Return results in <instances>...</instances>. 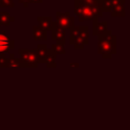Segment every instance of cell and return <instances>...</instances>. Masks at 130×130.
<instances>
[{"label":"cell","instance_id":"4fadbf2b","mask_svg":"<svg viewBox=\"0 0 130 130\" xmlns=\"http://www.w3.org/2000/svg\"><path fill=\"white\" fill-rule=\"evenodd\" d=\"M15 20V17L12 16L7 11H0V26H9L11 22Z\"/></svg>","mask_w":130,"mask_h":130},{"label":"cell","instance_id":"8992f818","mask_svg":"<svg viewBox=\"0 0 130 130\" xmlns=\"http://www.w3.org/2000/svg\"><path fill=\"white\" fill-rule=\"evenodd\" d=\"M14 48H15L14 40L10 39V37L6 34L5 30H0V53L7 54Z\"/></svg>","mask_w":130,"mask_h":130},{"label":"cell","instance_id":"7402d4cb","mask_svg":"<svg viewBox=\"0 0 130 130\" xmlns=\"http://www.w3.org/2000/svg\"><path fill=\"white\" fill-rule=\"evenodd\" d=\"M69 67L70 68H78L79 67V63L78 62H71L69 64Z\"/></svg>","mask_w":130,"mask_h":130},{"label":"cell","instance_id":"30bf717a","mask_svg":"<svg viewBox=\"0 0 130 130\" xmlns=\"http://www.w3.org/2000/svg\"><path fill=\"white\" fill-rule=\"evenodd\" d=\"M36 55L38 58V63H45L47 54H48V46L46 44H39L37 46V49H35Z\"/></svg>","mask_w":130,"mask_h":130},{"label":"cell","instance_id":"7a4b0ae2","mask_svg":"<svg viewBox=\"0 0 130 130\" xmlns=\"http://www.w3.org/2000/svg\"><path fill=\"white\" fill-rule=\"evenodd\" d=\"M116 36L109 29L104 35L98 37V52L103 58H112L113 54L116 53Z\"/></svg>","mask_w":130,"mask_h":130},{"label":"cell","instance_id":"cb8c5ba5","mask_svg":"<svg viewBox=\"0 0 130 130\" xmlns=\"http://www.w3.org/2000/svg\"><path fill=\"white\" fill-rule=\"evenodd\" d=\"M121 0H111V3H112V8L115 6V5H117L119 2H120Z\"/></svg>","mask_w":130,"mask_h":130},{"label":"cell","instance_id":"9c48e42d","mask_svg":"<svg viewBox=\"0 0 130 130\" xmlns=\"http://www.w3.org/2000/svg\"><path fill=\"white\" fill-rule=\"evenodd\" d=\"M126 0H121L117 5H115L111 10V15L113 17H124L126 15Z\"/></svg>","mask_w":130,"mask_h":130},{"label":"cell","instance_id":"d6986e66","mask_svg":"<svg viewBox=\"0 0 130 130\" xmlns=\"http://www.w3.org/2000/svg\"><path fill=\"white\" fill-rule=\"evenodd\" d=\"M7 56L4 53H0V68H6Z\"/></svg>","mask_w":130,"mask_h":130},{"label":"cell","instance_id":"5bb4252c","mask_svg":"<svg viewBox=\"0 0 130 130\" xmlns=\"http://www.w3.org/2000/svg\"><path fill=\"white\" fill-rule=\"evenodd\" d=\"M32 38L36 41H46L47 40V31L41 28L39 25L32 26Z\"/></svg>","mask_w":130,"mask_h":130},{"label":"cell","instance_id":"5b68a950","mask_svg":"<svg viewBox=\"0 0 130 130\" xmlns=\"http://www.w3.org/2000/svg\"><path fill=\"white\" fill-rule=\"evenodd\" d=\"M56 25L63 29H71L75 25V18L70 14V12H56Z\"/></svg>","mask_w":130,"mask_h":130},{"label":"cell","instance_id":"603a6c76","mask_svg":"<svg viewBox=\"0 0 130 130\" xmlns=\"http://www.w3.org/2000/svg\"><path fill=\"white\" fill-rule=\"evenodd\" d=\"M18 2H19V3H21V4L23 5V7H25V8H27V7H28V5H27L28 0H18Z\"/></svg>","mask_w":130,"mask_h":130},{"label":"cell","instance_id":"6da1fadb","mask_svg":"<svg viewBox=\"0 0 130 130\" xmlns=\"http://www.w3.org/2000/svg\"><path fill=\"white\" fill-rule=\"evenodd\" d=\"M74 14L77 16L80 22L85 20H93L103 16V11L101 9L100 0L93 6H86L78 1L74 0Z\"/></svg>","mask_w":130,"mask_h":130},{"label":"cell","instance_id":"52a82bcc","mask_svg":"<svg viewBox=\"0 0 130 130\" xmlns=\"http://www.w3.org/2000/svg\"><path fill=\"white\" fill-rule=\"evenodd\" d=\"M51 39L53 41L56 42V44H61V45H65L66 42V30L59 27L58 25H56L55 21L53 20L52 26H51Z\"/></svg>","mask_w":130,"mask_h":130},{"label":"cell","instance_id":"ac0fdd59","mask_svg":"<svg viewBox=\"0 0 130 130\" xmlns=\"http://www.w3.org/2000/svg\"><path fill=\"white\" fill-rule=\"evenodd\" d=\"M15 6L13 0H0V7L2 8H13Z\"/></svg>","mask_w":130,"mask_h":130},{"label":"cell","instance_id":"44dd1931","mask_svg":"<svg viewBox=\"0 0 130 130\" xmlns=\"http://www.w3.org/2000/svg\"><path fill=\"white\" fill-rule=\"evenodd\" d=\"M42 2H43V0H28L27 5H29V4H39V3H42Z\"/></svg>","mask_w":130,"mask_h":130},{"label":"cell","instance_id":"ffe728a7","mask_svg":"<svg viewBox=\"0 0 130 130\" xmlns=\"http://www.w3.org/2000/svg\"><path fill=\"white\" fill-rule=\"evenodd\" d=\"M75 1H78V2H80L86 6H93L98 3L99 0H75Z\"/></svg>","mask_w":130,"mask_h":130},{"label":"cell","instance_id":"2e32d148","mask_svg":"<svg viewBox=\"0 0 130 130\" xmlns=\"http://www.w3.org/2000/svg\"><path fill=\"white\" fill-rule=\"evenodd\" d=\"M55 55H62V54H65L66 53V49H65V46L64 45H61V44H53L51 46V49H50Z\"/></svg>","mask_w":130,"mask_h":130},{"label":"cell","instance_id":"e0dca14e","mask_svg":"<svg viewBox=\"0 0 130 130\" xmlns=\"http://www.w3.org/2000/svg\"><path fill=\"white\" fill-rule=\"evenodd\" d=\"M100 2H101V9L103 12H111L112 10L111 0H100Z\"/></svg>","mask_w":130,"mask_h":130},{"label":"cell","instance_id":"7c38bea8","mask_svg":"<svg viewBox=\"0 0 130 130\" xmlns=\"http://www.w3.org/2000/svg\"><path fill=\"white\" fill-rule=\"evenodd\" d=\"M37 20H38L39 26L41 28H43L44 30L48 31L51 29V26L53 23V19L51 16H38Z\"/></svg>","mask_w":130,"mask_h":130},{"label":"cell","instance_id":"3957f363","mask_svg":"<svg viewBox=\"0 0 130 130\" xmlns=\"http://www.w3.org/2000/svg\"><path fill=\"white\" fill-rule=\"evenodd\" d=\"M70 30L69 43L76 50H81L88 44V26L86 25H74Z\"/></svg>","mask_w":130,"mask_h":130},{"label":"cell","instance_id":"8fae6325","mask_svg":"<svg viewBox=\"0 0 130 130\" xmlns=\"http://www.w3.org/2000/svg\"><path fill=\"white\" fill-rule=\"evenodd\" d=\"M7 56V60H6V68H13V67H16V68H23V65L20 61L19 58H16L15 55L13 53H8Z\"/></svg>","mask_w":130,"mask_h":130},{"label":"cell","instance_id":"9a60e30c","mask_svg":"<svg viewBox=\"0 0 130 130\" xmlns=\"http://www.w3.org/2000/svg\"><path fill=\"white\" fill-rule=\"evenodd\" d=\"M56 56L50 49L48 51V54H47V57H46V60H45V64H47V67L48 68H55L56 67Z\"/></svg>","mask_w":130,"mask_h":130},{"label":"cell","instance_id":"277c9868","mask_svg":"<svg viewBox=\"0 0 130 130\" xmlns=\"http://www.w3.org/2000/svg\"><path fill=\"white\" fill-rule=\"evenodd\" d=\"M18 54H19V59L24 67H28V68H36L38 66V58L36 55V51L31 50V49H19L18 50Z\"/></svg>","mask_w":130,"mask_h":130},{"label":"cell","instance_id":"ba28073f","mask_svg":"<svg viewBox=\"0 0 130 130\" xmlns=\"http://www.w3.org/2000/svg\"><path fill=\"white\" fill-rule=\"evenodd\" d=\"M108 30V22L107 21H98V19L92 20V35L93 36H102Z\"/></svg>","mask_w":130,"mask_h":130}]
</instances>
